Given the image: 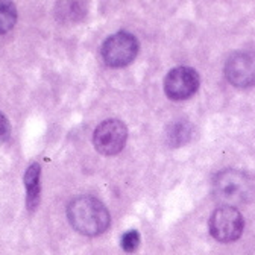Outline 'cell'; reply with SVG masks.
I'll return each instance as SVG.
<instances>
[{"mask_svg":"<svg viewBox=\"0 0 255 255\" xmlns=\"http://www.w3.org/2000/svg\"><path fill=\"white\" fill-rule=\"evenodd\" d=\"M67 217L73 230L82 236L96 237L104 234L110 227V211L94 196L81 195L67 205Z\"/></svg>","mask_w":255,"mask_h":255,"instance_id":"6da1fadb","label":"cell"},{"mask_svg":"<svg viewBox=\"0 0 255 255\" xmlns=\"http://www.w3.org/2000/svg\"><path fill=\"white\" fill-rule=\"evenodd\" d=\"M213 196L223 207L249 204L255 198V184L252 178L237 169L220 172L213 182Z\"/></svg>","mask_w":255,"mask_h":255,"instance_id":"7a4b0ae2","label":"cell"},{"mask_svg":"<svg viewBox=\"0 0 255 255\" xmlns=\"http://www.w3.org/2000/svg\"><path fill=\"white\" fill-rule=\"evenodd\" d=\"M138 53V41L129 32H117L107 38L102 46V58L107 66L119 69L126 67L135 59Z\"/></svg>","mask_w":255,"mask_h":255,"instance_id":"3957f363","label":"cell"},{"mask_svg":"<svg viewBox=\"0 0 255 255\" xmlns=\"http://www.w3.org/2000/svg\"><path fill=\"white\" fill-rule=\"evenodd\" d=\"M245 222L237 208L219 207L210 217V233L222 243H230L237 240L243 233Z\"/></svg>","mask_w":255,"mask_h":255,"instance_id":"277c9868","label":"cell"},{"mask_svg":"<svg viewBox=\"0 0 255 255\" xmlns=\"http://www.w3.org/2000/svg\"><path fill=\"white\" fill-rule=\"evenodd\" d=\"M128 140V129L125 123L117 119H108L96 128L93 144L99 153L113 156L119 153Z\"/></svg>","mask_w":255,"mask_h":255,"instance_id":"5b68a950","label":"cell"},{"mask_svg":"<svg viewBox=\"0 0 255 255\" xmlns=\"http://www.w3.org/2000/svg\"><path fill=\"white\" fill-rule=\"evenodd\" d=\"M199 87V75L191 67H176L164 79V91L173 101L191 98Z\"/></svg>","mask_w":255,"mask_h":255,"instance_id":"8992f818","label":"cell"},{"mask_svg":"<svg viewBox=\"0 0 255 255\" xmlns=\"http://www.w3.org/2000/svg\"><path fill=\"white\" fill-rule=\"evenodd\" d=\"M225 76L234 87L248 88L255 85V55L251 52H237L227 61Z\"/></svg>","mask_w":255,"mask_h":255,"instance_id":"52a82bcc","label":"cell"},{"mask_svg":"<svg viewBox=\"0 0 255 255\" xmlns=\"http://www.w3.org/2000/svg\"><path fill=\"white\" fill-rule=\"evenodd\" d=\"M40 175L41 169L37 163L30 164L23 176L24 187H26V207L32 213L35 211L40 204Z\"/></svg>","mask_w":255,"mask_h":255,"instance_id":"ba28073f","label":"cell"},{"mask_svg":"<svg viewBox=\"0 0 255 255\" xmlns=\"http://www.w3.org/2000/svg\"><path fill=\"white\" fill-rule=\"evenodd\" d=\"M167 143L170 146H181L185 144L191 138V126L187 122H175L167 128Z\"/></svg>","mask_w":255,"mask_h":255,"instance_id":"9c48e42d","label":"cell"},{"mask_svg":"<svg viewBox=\"0 0 255 255\" xmlns=\"http://www.w3.org/2000/svg\"><path fill=\"white\" fill-rule=\"evenodd\" d=\"M82 6L84 3H79V2H58L56 17L58 20H64V21H78L85 14Z\"/></svg>","mask_w":255,"mask_h":255,"instance_id":"30bf717a","label":"cell"},{"mask_svg":"<svg viewBox=\"0 0 255 255\" xmlns=\"http://www.w3.org/2000/svg\"><path fill=\"white\" fill-rule=\"evenodd\" d=\"M17 21V8L9 0H0V35L9 32Z\"/></svg>","mask_w":255,"mask_h":255,"instance_id":"8fae6325","label":"cell"},{"mask_svg":"<svg viewBox=\"0 0 255 255\" xmlns=\"http://www.w3.org/2000/svg\"><path fill=\"white\" fill-rule=\"evenodd\" d=\"M140 245V234L135 230H131L123 234L122 237V248L125 252H134Z\"/></svg>","mask_w":255,"mask_h":255,"instance_id":"7c38bea8","label":"cell"},{"mask_svg":"<svg viewBox=\"0 0 255 255\" xmlns=\"http://www.w3.org/2000/svg\"><path fill=\"white\" fill-rule=\"evenodd\" d=\"M9 131H11V126L8 119L5 117V114L0 113V143L5 141L9 137Z\"/></svg>","mask_w":255,"mask_h":255,"instance_id":"4fadbf2b","label":"cell"}]
</instances>
